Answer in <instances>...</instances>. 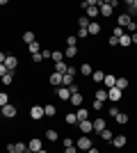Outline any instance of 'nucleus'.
<instances>
[{
    "mask_svg": "<svg viewBox=\"0 0 137 153\" xmlns=\"http://www.w3.org/2000/svg\"><path fill=\"white\" fill-rule=\"evenodd\" d=\"M30 117H32L34 121L44 119V105H32V110H30Z\"/></svg>",
    "mask_w": 137,
    "mask_h": 153,
    "instance_id": "5",
    "label": "nucleus"
},
{
    "mask_svg": "<svg viewBox=\"0 0 137 153\" xmlns=\"http://www.w3.org/2000/svg\"><path fill=\"white\" fill-rule=\"evenodd\" d=\"M66 126H78V114H73V112H69V114L64 117Z\"/></svg>",
    "mask_w": 137,
    "mask_h": 153,
    "instance_id": "16",
    "label": "nucleus"
},
{
    "mask_svg": "<svg viewBox=\"0 0 137 153\" xmlns=\"http://www.w3.org/2000/svg\"><path fill=\"white\" fill-rule=\"evenodd\" d=\"M57 96L62 98V101H71V91H69V87H59V89H57Z\"/></svg>",
    "mask_w": 137,
    "mask_h": 153,
    "instance_id": "13",
    "label": "nucleus"
},
{
    "mask_svg": "<svg viewBox=\"0 0 137 153\" xmlns=\"http://www.w3.org/2000/svg\"><path fill=\"white\" fill-rule=\"evenodd\" d=\"M105 98H107V89H98V91H96V98H94V101L105 103Z\"/></svg>",
    "mask_w": 137,
    "mask_h": 153,
    "instance_id": "28",
    "label": "nucleus"
},
{
    "mask_svg": "<svg viewBox=\"0 0 137 153\" xmlns=\"http://www.w3.org/2000/svg\"><path fill=\"white\" fill-rule=\"evenodd\" d=\"M41 59H44V57H41V53H37V55H32V62H41Z\"/></svg>",
    "mask_w": 137,
    "mask_h": 153,
    "instance_id": "47",
    "label": "nucleus"
},
{
    "mask_svg": "<svg viewBox=\"0 0 137 153\" xmlns=\"http://www.w3.org/2000/svg\"><path fill=\"white\" fill-rule=\"evenodd\" d=\"M0 82H2V85H7V87H9V85L14 82V73H12V71H7L5 76L0 78Z\"/></svg>",
    "mask_w": 137,
    "mask_h": 153,
    "instance_id": "20",
    "label": "nucleus"
},
{
    "mask_svg": "<svg viewBox=\"0 0 137 153\" xmlns=\"http://www.w3.org/2000/svg\"><path fill=\"white\" fill-rule=\"evenodd\" d=\"M117 23H119V27H121V30H124V27H126V30H128V27L133 25V19H130V16H128V14H121V16H119V19H117Z\"/></svg>",
    "mask_w": 137,
    "mask_h": 153,
    "instance_id": "4",
    "label": "nucleus"
},
{
    "mask_svg": "<svg viewBox=\"0 0 137 153\" xmlns=\"http://www.w3.org/2000/svg\"><path fill=\"white\" fill-rule=\"evenodd\" d=\"M0 114L7 117V119H12V117H16V108L9 103V105H5V108H0Z\"/></svg>",
    "mask_w": 137,
    "mask_h": 153,
    "instance_id": "8",
    "label": "nucleus"
},
{
    "mask_svg": "<svg viewBox=\"0 0 137 153\" xmlns=\"http://www.w3.org/2000/svg\"><path fill=\"white\" fill-rule=\"evenodd\" d=\"M69 91H71V94H78V91H80V87H78V85H76V82H73L71 87H69Z\"/></svg>",
    "mask_w": 137,
    "mask_h": 153,
    "instance_id": "45",
    "label": "nucleus"
},
{
    "mask_svg": "<svg viewBox=\"0 0 137 153\" xmlns=\"http://www.w3.org/2000/svg\"><path fill=\"white\" fill-rule=\"evenodd\" d=\"M87 30H89V34H91V37L101 34V25H98L96 21H89V27H87Z\"/></svg>",
    "mask_w": 137,
    "mask_h": 153,
    "instance_id": "14",
    "label": "nucleus"
},
{
    "mask_svg": "<svg viewBox=\"0 0 137 153\" xmlns=\"http://www.w3.org/2000/svg\"><path fill=\"white\" fill-rule=\"evenodd\" d=\"M50 57H53V62H55V64H57V62H64V53L53 51V53H50Z\"/></svg>",
    "mask_w": 137,
    "mask_h": 153,
    "instance_id": "26",
    "label": "nucleus"
},
{
    "mask_svg": "<svg viewBox=\"0 0 137 153\" xmlns=\"http://www.w3.org/2000/svg\"><path fill=\"white\" fill-rule=\"evenodd\" d=\"M5 57H7L5 53H0V64H5Z\"/></svg>",
    "mask_w": 137,
    "mask_h": 153,
    "instance_id": "51",
    "label": "nucleus"
},
{
    "mask_svg": "<svg viewBox=\"0 0 137 153\" xmlns=\"http://www.w3.org/2000/svg\"><path fill=\"white\" fill-rule=\"evenodd\" d=\"M91 108H94V110H96V112H98V110L103 108V103H101V101H94V103H91Z\"/></svg>",
    "mask_w": 137,
    "mask_h": 153,
    "instance_id": "44",
    "label": "nucleus"
},
{
    "mask_svg": "<svg viewBox=\"0 0 137 153\" xmlns=\"http://www.w3.org/2000/svg\"><path fill=\"white\" fill-rule=\"evenodd\" d=\"M78 130H80L82 135H89L91 130H94V126H91L89 119H85V121H78Z\"/></svg>",
    "mask_w": 137,
    "mask_h": 153,
    "instance_id": "6",
    "label": "nucleus"
},
{
    "mask_svg": "<svg viewBox=\"0 0 137 153\" xmlns=\"http://www.w3.org/2000/svg\"><path fill=\"white\" fill-rule=\"evenodd\" d=\"M112 144H114L117 149H124L126 144H128V137H126V135H114V140H112Z\"/></svg>",
    "mask_w": 137,
    "mask_h": 153,
    "instance_id": "10",
    "label": "nucleus"
},
{
    "mask_svg": "<svg viewBox=\"0 0 137 153\" xmlns=\"http://www.w3.org/2000/svg\"><path fill=\"white\" fill-rule=\"evenodd\" d=\"M91 146H94V144H91V140L87 137V135H80L78 142H76V149H78V151H89Z\"/></svg>",
    "mask_w": 137,
    "mask_h": 153,
    "instance_id": "1",
    "label": "nucleus"
},
{
    "mask_svg": "<svg viewBox=\"0 0 137 153\" xmlns=\"http://www.w3.org/2000/svg\"><path fill=\"white\" fill-rule=\"evenodd\" d=\"M14 151H16V153H27V144H23V142H16V144H14Z\"/></svg>",
    "mask_w": 137,
    "mask_h": 153,
    "instance_id": "27",
    "label": "nucleus"
},
{
    "mask_svg": "<svg viewBox=\"0 0 137 153\" xmlns=\"http://www.w3.org/2000/svg\"><path fill=\"white\" fill-rule=\"evenodd\" d=\"M30 53H32V55L41 53V51H39V44H37V41H32V44H30Z\"/></svg>",
    "mask_w": 137,
    "mask_h": 153,
    "instance_id": "37",
    "label": "nucleus"
},
{
    "mask_svg": "<svg viewBox=\"0 0 137 153\" xmlns=\"http://www.w3.org/2000/svg\"><path fill=\"white\" fill-rule=\"evenodd\" d=\"M76 114H78V121H85V119H89V112H87V108H82V105L78 108V112H76Z\"/></svg>",
    "mask_w": 137,
    "mask_h": 153,
    "instance_id": "21",
    "label": "nucleus"
},
{
    "mask_svg": "<svg viewBox=\"0 0 137 153\" xmlns=\"http://www.w3.org/2000/svg\"><path fill=\"white\" fill-rule=\"evenodd\" d=\"M126 14H128L130 19L137 14V0H130V2H128V12H126Z\"/></svg>",
    "mask_w": 137,
    "mask_h": 153,
    "instance_id": "23",
    "label": "nucleus"
},
{
    "mask_svg": "<svg viewBox=\"0 0 137 153\" xmlns=\"http://www.w3.org/2000/svg\"><path fill=\"white\" fill-rule=\"evenodd\" d=\"M114 87H117V89H121V91H124L126 87H128V80H126V78H117V85H114Z\"/></svg>",
    "mask_w": 137,
    "mask_h": 153,
    "instance_id": "30",
    "label": "nucleus"
},
{
    "mask_svg": "<svg viewBox=\"0 0 137 153\" xmlns=\"http://www.w3.org/2000/svg\"><path fill=\"white\" fill-rule=\"evenodd\" d=\"M16 64H19V59L14 57V55H7V57H5V69H7V71H12V73H14Z\"/></svg>",
    "mask_w": 137,
    "mask_h": 153,
    "instance_id": "9",
    "label": "nucleus"
},
{
    "mask_svg": "<svg viewBox=\"0 0 137 153\" xmlns=\"http://www.w3.org/2000/svg\"><path fill=\"white\" fill-rule=\"evenodd\" d=\"M66 71H69V64H66V62H57V64H55V73H59V76H64Z\"/></svg>",
    "mask_w": 137,
    "mask_h": 153,
    "instance_id": "18",
    "label": "nucleus"
},
{
    "mask_svg": "<svg viewBox=\"0 0 137 153\" xmlns=\"http://www.w3.org/2000/svg\"><path fill=\"white\" fill-rule=\"evenodd\" d=\"M103 82H105V89H112L114 85H117V78L112 76V73H105V78H103Z\"/></svg>",
    "mask_w": 137,
    "mask_h": 153,
    "instance_id": "11",
    "label": "nucleus"
},
{
    "mask_svg": "<svg viewBox=\"0 0 137 153\" xmlns=\"http://www.w3.org/2000/svg\"><path fill=\"white\" fill-rule=\"evenodd\" d=\"M130 39H133V44H137V32H133V34H130Z\"/></svg>",
    "mask_w": 137,
    "mask_h": 153,
    "instance_id": "50",
    "label": "nucleus"
},
{
    "mask_svg": "<svg viewBox=\"0 0 137 153\" xmlns=\"http://www.w3.org/2000/svg\"><path fill=\"white\" fill-rule=\"evenodd\" d=\"M121 96H124V91H121V89H117V87L107 89V98H110L112 103H119V101H121Z\"/></svg>",
    "mask_w": 137,
    "mask_h": 153,
    "instance_id": "2",
    "label": "nucleus"
},
{
    "mask_svg": "<svg viewBox=\"0 0 137 153\" xmlns=\"http://www.w3.org/2000/svg\"><path fill=\"white\" fill-rule=\"evenodd\" d=\"M37 153H48V151H44V149H41V151H37Z\"/></svg>",
    "mask_w": 137,
    "mask_h": 153,
    "instance_id": "53",
    "label": "nucleus"
},
{
    "mask_svg": "<svg viewBox=\"0 0 137 153\" xmlns=\"http://www.w3.org/2000/svg\"><path fill=\"white\" fill-rule=\"evenodd\" d=\"M5 105H9V96L5 91H0V108H5Z\"/></svg>",
    "mask_w": 137,
    "mask_h": 153,
    "instance_id": "35",
    "label": "nucleus"
},
{
    "mask_svg": "<svg viewBox=\"0 0 137 153\" xmlns=\"http://www.w3.org/2000/svg\"><path fill=\"white\" fill-rule=\"evenodd\" d=\"M80 73H82L85 78H91V73H94V69H91V64H89V62H85L82 66H80Z\"/></svg>",
    "mask_w": 137,
    "mask_h": 153,
    "instance_id": "15",
    "label": "nucleus"
},
{
    "mask_svg": "<svg viewBox=\"0 0 137 153\" xmlns=\"http://www.w3.org/2000/svg\"><path fill=\"white\" fill-rule=\"evenodd\" d=\"M55 112H57V110H55V105H44V117H53Z\"/></svg>",
    "mask_w": 137,
    "mask_h": 153,
    "instance_id": "31",
    "label": "nucleus"
},
{
    "mask_svg": "<svg viewBox=\"0 0 137 153\" xmlns=\"http://www.w3.org/2000/svg\"><path fill=\"white\" fill-rule=\"evenodd\" d=\"M87 34H89V30H87V27H78V34H76V37L82 39V37H87Z\"/></svg>",
    "mask_w": 137,
    "mask_h": 153,
    "instance_id": "36",
    "label": "nucleus"
},
{
    "mask_svg": "<svg viewBox=\"0 0 137 153\" xmlns=\"http://www.w3.org/2000/svg\"><path fill=\"white\" fill-rule=\"evenodd\" d=\"M66 153H80V151L76 149V144H73V146H69V149H66Z\"/></svg>",
    "mask_w": 137,
    "mask_h": 153,
    "instance_id": "48",
    "label": "nucleus"
},
{
    "mask_svg": "<svg viewBox=\"0 0 137 153\" xmlns=\"http://www.w3.org/2000/svg\"><path fill=\"white\" fill-rule=\"evenodd\" d=\"M37 151H41V140L32 137V140L27 142V153H37Z\"/></svg>",
    "mask_w": 137,
    "mask_h": 153,
    "instance_id": "7",
    "label": "nucleus"
},
{
    "mask_svg": "<svg viewBox=\"0 0 137 153\" xmlns=\"http://www.w3.org/2000/svg\"><path fill=\"white\" fill-rule=\"evenodd\" d=\"M71 103L76 105V108H80V105H82V94H80V91L78 94H71Z\"/></svg>",
    "mask_w": 137,
    "mask_h": 153,
    "instance_id": "25",
    "label": "nucleus"
},
{
    "mask_svg": "<svg viewBox=\"0 0 137 153\" xmlns=\"http://www.w3.org/2000/svg\"><path fill=\"white\" fill-rule=\"evenodd\" d=\"M5 73H7V69H5V64H0V78L5 76Z\"/></svg>",
    "mask_w": 137,
    "mask_h": 153,
    "instance_id": "49",
    "label": "nucleus"
},
{
    "mask_svg": "<svg viewBox=\"0 0 137 153\" xmlns=\"http://www.w3.org/2000/svg\"><path fill=\"white\" fill-rule=\"evenodd\" d=\"M62 144H64V149H69V146H73L76 142H73L71 137H64V140H62Z\"/></svg>",
    "mask_w": 137,
    "mask_h": 153,
    "instance_id": "41",
    "label": "nucleus"
},
{
    "mask_svg": "<svg viewBox=\"0 0 137 153\" xmlns=\"http://www.w3.org/2000/svg\"><path fill=\"white\" fill-rule=\"evenodd\" d=\"M112 9H114V7H112L110 2H98V14H103L105 19H107V16H112Z\"/></svg>",
    "mask_w": 137,
    "mask_h": 153,
    "instance_id": "3",
    "label": "nucleus"
},
{
    "mask_svg": "<svg viewBox=\"0 0 137 153\" xmlns=\"http://www.w3.org/2000/svg\"><path fill=\"white\" fill-rule=\"evenodd\" d=\"M76 73H78V69H76V66H71V64H69V71H66L64 76H71V78H76Z\"/></svg>",
    "mask_w": 137,
    "mask_h": 153,
    "instance_id": "38",
    "label": "nucleus"
},
{
    "mask_svg": "<svg viewBox=\"0 0 137 153\" xmlns=\"http://www.w3.org/2000/svg\"><path fill=\"white\" fill-rule=\"evenodd\" d=\"M46 140H48V142H57L59 140L57 130H53V128H50V130H46Z\"/></svg>",
    "mask_w": 137,
    "mask_h": 153,
    "instance_id": "24",
    "label": "nucleus"
},
{
    "mask_svg": "<svg viewBox=\"0 0 137 153\" xmlns=\"http://www.w3.org/2000/svg\"><path fill=\"white\" fill-rule=\"evenodd\" d=\"M78 25H80V27H89V21H87V19H85V16H82V19H80V21H78Z\"/></svg>",
    "mask_w": 137,
    "mask_h": 153,
    "instance_id": "43",
    "label": "nucleus"
},
{
    "mask_svg": "<svg viewBox=\"0 0 137 153\" xmlns=\"http://www.w3.org/2000/svg\"><path fill=\"white\" fill-rule=\"evenodd\" d=\"M87 153H101V151H98V149H94V146H91V149H89V151H87Z\"/></svg>",
    "mask_w": 137,
    "mask_h": 153,
    "instance_id": "52",
    "label": "nucleus"
},
{
    "mask_svg": "<svg viewBox=\"0 0 137 153\" xmlns=\"http://www.w3.org/2000/svg\"><path fill=\"white\" fill-rule=\"evenodd\" d=\"M23 41H25V44L30 46V44L34 41V32H23Z\"/></svg>",
    "mask_w": 137,
    "mask_h": 153,
    "instance_id": "33",
    "label": "nucleus"
},
{
    "mask_svg": "<svg viewBox=\"0 0 137 153\" xmlns=\"http://www.w3.org/2000/svg\"><path fill=\"white\" fill-rule=\"evenodd\" d=\"M101 137H103L105 142H112V140H114V135H112L110 130H107V128H105V130H101Z\"/></svg>",
    "mask_w": 137,
    "mask_h": 153,
    "instance_id": "34",
    "label": "nucleus"
},
{
    "mask_svg": "<svg viewBox=\"0 0 137 153\" xmlns=\"http://www.w3.org/2000/svg\"><path fill=\"white\" fill-rule=\"evenodd\" d=\"M91 126H94V130H96V133L105 130V121H103V117H96V119L91 121Z\"/></svg>",
    "mask_w": 137,
    "mask_h": 153,
    "instance_id": "12",
    "label": "nucleus"
},
{
    "mask_svg": "<svg viewBox=\"0 0 137 153\" xmlns=\"http://www.w3.org/2000/svg\"><path fill=\"white\" fill-rule=\"evenodd\" d=\"M62 85V76L59 73H50V87H59Z\"/></svg>",
    "mask_w": 137,
    "mask_h": 153,
    "instance_id": "22",
    "label": "nucleus"
},
{
    "mask_svg": "<svg viewBox=\"0 0 137 153\" xmlns=\"http://www.w3.org/2000/svg\"><path fill=\"white\" fill-rule=\"evenodd\" d=\"M114 119H117V123H121V126H124V123H128V114H126V112H119Z\"/></svg>",
    "mask_w": 137,
    "mask_h": 153,
    "instance_id": "32",
    "label": "nucleus"
},
{
    "mask_svg": "<svg viewBox=\"0 0 137 153\" xmlns=\"http://www.w3.org/2000/svg\"><path fill=\"white\" fill-rule=\"evenodd\" d=\"M107 114H110V117H117L119 114V108H117V105H112V108L107 110Z\"/></svg>",
    "mask_w": 137,
    "mask_h": 153,
    "instance_id": "42",
    "label": "nucleus"
},
{
    "mask_svg": "<svg viewBox=\"0 0 137 153\" xmlns=\"http://www.w3.org/2000/svg\"><path fill=\"white\" fill-rule=\"evenodd\" d=\"M107 44H110V46H119V39H114V37H110V39H107Z\"/></svg>",
    "mask_w": 137,
    "mask_h": 153,
    "instance_id": "46",
    "label": "nucleus"
},
{
    "mask_svg": "<svg viewBox=\"0 0 137 153\" xmlns=\"http://www.w3.org/2000/svg\"><path fill=\"white\" fill-rule=\"evenodd\" d=\"M133 44V39H130V34H128V32H124V34H121V37H119V46H130Z\"/></svg>",
    "mask_w": 137,
    "mask_h": 153,
    "instance_id": "17",
    "label": "nucleus"
},
{
    "mask_svg": "<svg viewBox=\"0 0 137 153\" xmlns=\"http://www.w3.org/2000/svg\"><path fill=\"white\" fill-rule=\"evenodd\" d=\"M121 34H124V30H121V27H114V30H112V37H114V39H119V37H121Z\"/></svg>",
    "mask_w": 137,
    "mask_h": 153,
    "instance_id": "40",
    "label": "nucleus"
},
{
    "mask_svg": "<svg viewBox=\"0 0 137 153\" xmlns=\"http://www.w3.org/2000/svg\"><path fill=\"white\" fill-rule=\"evenodd\" d=\"M76 55H78V48H76V46H66V51H64V57L73 59Z\"/></svg>",
    "mask_w": 137,
    "mask_h": 153,
    "instance_id": "19",
    "label": "nucleus"
},
{
    "mask_svg": "<svg viewBox=\"0 0 137 153\" xmlns=\"http://www.w3.org/2000/svg\"><path fill=\"white\" fill-rule=\"evenodd\" d=\"M9 153H16V151H9Z\"/></svg>",
    "mask_w": 137,
    "mask_h": 153,
    "instance_id": "54",
    "label": "nucleus"
},
{
    "mask_svg": "<svg viewBox=\"0 0 137 153\" xmlns=\"http://www.w3.org/2000/svg\"><path fill=\"white\" fill-rule=\"evenodd\" d=\"M103 78H105L103 71H94V73H91V80H94V82H103Z\"/></svg>",
    "mask_w": 137,
    "mask_h": 153,
    "instance_id": "29",
    "label": "nucleus"
},
{
    "mask_svg": "<svg viewBox=\"0 0 137 153\" xmlns=\"http://www.w3.org/2000/svg\"><path fill=\"white\" fill-rule=\"evenodd\" d=\"M78 44V37H76V34H71V37L66 39V46H76Z\"/></svg>",
    "mask_w": 137,
    "mask_h": 153,
    "instance_id": "39",
    "label": "nucleus"
}]
</instances>
